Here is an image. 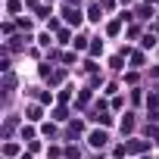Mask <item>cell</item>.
Returning <instances> with one entry per match:
<instances>
[{
  "instance_id": "6da1fadb",
  "label": "cell",
  "mask_w": 159,
  "mask_h": 159,
  "mask_svg": "<svg viewBox=\"0 0 159 159\" xmlns=\"http://www.w3.org/2000/svg\"><path fill=\"white\" fill-rule=\"evenodd\" d=\"M91 143H94V147H103V143H106V134H103V131H94V134H91Z\"/></svg>"
}]
</instances>
